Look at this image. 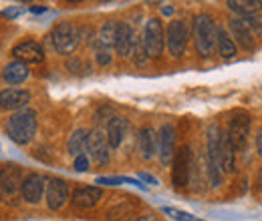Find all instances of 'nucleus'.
<instances>
[{
    "label": "nucleus",
    "mask_w": 262,
    "mask_h": 221,
    "mask_svg": "<svg viewBox=\"0 0 262 221\" xmlns=\"http://www.w3.org/2000/svg\"><path fill=\"white\" fill-rule=\"evenodd\" d=\"M36 133V113L33 109H23L14 113L6 121V135L16 143V145H27L31 143Z\"/></svg>",
    "instance_id": "f257e3e1"
},
{
    "label": "nucleus",
    "mask_w": 262,
    "mask_h": 221,
    "mask_svg": "<svg viewBox=\"0 0 262 221\" xmlns=\"http://www.w3.org/2000/svg\"><path fill=\"white\" fill-rule=\"evenodd\" d=\"M218 27L210 14H198L194 18V42L200 57H212L216 51Z\"/></svg>",
    "instance_id": "f03ea898"
},
{
    "label": "nucleus",
    "mask_w": 262,
    "mask_h": 221,
    "mask_svg": "<svg viewBox=\"0 0 262 221\" xmlns=\"http://www.w3.org/2000/svg\"><path fill=\"white\" fill-rule=\"evenodd\" d=\"M220 141H222V129L218 125H210L208 127V139H206V169H208L212 187H218L222 183Z\"/></svg>",
    "instance_id": "7ed1b4c3"
},
{
    "label": "nucleus",
    "mask_w": 262,
    "mask_h": 221,
    "mask_svg": "<svg viewBox=\"0 0 262 221\" xmlns=\"http://www.w3.org/2000/svg\"><path fill=\"white\" fill-rule=\"evenodd\" d=\"M79 40H81V31L73 22H61V24H57L53 34H51L53 48L59 55H71V53H75V48L79 46Z\"/></svg>",
    "instance_id": "20e7f679"
},
{
    "label": "nucleus",
    "mask_w": 262,
    "mask_h": 221,
    "mask_svg": "<svg viewBox=\"0 0 262 221\" xmlns=\"http://www.w3.org/2000/svg\"><path fill=\"white\" fill-rule=\"evenodd\" d=\"M188 38H190V31H188V24L184 20H171L167 24L165 40H167V51H169L171 57L180 59V57L186 55Z\"/></svg>",
    "instance_id": "39448f33"
},
{
    "label": "nucleus",
    "mask_w": 262,
    "mask_h": 221,
    "mask_svg": "<svg viewBox=\"0 0 262 221\" xmlns=\"http://www.w3.org/2000/svg\"><path fill=\"white\" fill-rule=\"evenodd\" d=\"M141 40H143V46H145V53L149 59H158L162 55L165 44V34L160 18H149L145 22V31H143Z\"/></svg>",
    "instance_id": "423d86ee"
},
{
    "label": "nucleus",
    "mask_w": 262,
    "mask_h": 221,
    "mask_svg": "<svg viewBox=\"0 0 262 221\" xmlns=\"http://www.w3.org/2000/svg\"><path fill=\"white\" fill-rule=\"evenodd\" d=\"M192 173V149L182 145L173 155V169H171V183L176 187H186L190 183Z\"/></svg>",
    "instance_id": "0eeeda50"
},
{
    "label": "nucleus",
    "mask_w": 262,
    "mask_h": 221,
    "mask_svg": "<svg viewBox=\"0 0 262 221\" xmlns=\"http://www.w3.org/2000/svg\"><path fill=\"white\" fill-rule=\"evenodd\" d=\"M109 139H107V133L103 129H93L89 131V137H87V153L89 157L97 163L99 167H105L109 163Z\"/></svg>",
    "instance_id": "6e6552de"
},
{
    "label": "nucleus",
    "mask_w": 262,
    "mask_h": 221,
    "mask_svg": "<svg viewBox=\"0 0 262 221\" xmlns=\"http://www.w3.org/2000/svg\"><path fill=\"white\" fill-rule=\"evenodd\" d=\"M228 135L236 147V151H242L248 145V137H250V115L244 111H236L228 127Z\"/></svg>",
    "instance_id": "1a4fd4ad"
},
{
    "label": "nucleus",
    "mask_w": 262,
    "mask_h": 221,
    "mask_svg": "<svg viewBox=\"0 0 262 221\" xmlns=\"http://www.w3.org/2000/svg\"><path fill=\"white\" fill-rule=\"evenodd\" d=\"M25 183V173L18 165H4L0 169V191L2 195H14L23 189Z\"/></svg>",
    "instance_id": "9d476101"
},
{
    "label": "nucleus",
    "mask_w": 262,
    "mask_h": 221,
    "mask_svg": "<svg viewBox=\"0 0 262 221\" xmlns=\"http://www.w3.org/2000/svg\"><path fill=\"white\" fill-rule=\"evenodd\" d=\"M158 155L164 165H169L176 155V129L171 123H164L158 133Z\"/></svg>",
    "instance_id": "9b49d317"
},
{
    "label": "nucleus",
    "mask_w": 262,
    "mask_h": 221,
    "mask_svg": "<svg viewBox=\"0 0 262 221\" xmlns=\"http://www.w3.org/2000/svg\"><path fill=\"white\" fill-rule=\"evenodd\" d=\"M31 103V93L25 89H4L0 91V109L4 111H23Z\"/></svg>",
    "instance_id": "f8f14e48"
},
{
    "label": "nucleus",
    "mask_w": 262,
    "mask_h": 221,
    "mask_svg": "<svg viewBox=\"0 0 262 221\" xmlns=\"http://www.w3.org/2000/svg\"><path fill=\"white\" fill-rule=\"evenodd\" d=\"M67 199H69V183L65 179H59V177L51 179L47 183V203H49V207L53 211H57L65 205Z\"/></svg>",
    "instance_id": "ddd939ff"
},
{
    "label": "nucleus",
    "mask_w": 262,
    "mask_h": 221,
    "mask_svg": "<svg viewBox=\"0 0 262 221\" xmlns=\"http://www.w3.org/2000/svg\"><path fill=\"white\" fill-rule=\"evenodd\" d=\"M101 199H103V189L101 187H91V185L77 187L71 195L73 205L79 207V209H91V207L97 205Z\"/></svg>",
    "instance_id": "4468645a"
},
{
    "label": "nucleus",
    "mask_w": 262,
    "mask_h": 221,
    "mask_svg": "<svg viewBox=\"0 0 262 221\" xmlns=\"http://www.w3.org/2000/svg\"><path fill=\"white\" fill-rule=\"evenodd\" d=\"M47 179L40 175V173H31L25 177V183H23V199L27 203H38L42 199V193L47 191Z\"/></svg>",
    "instance_id": "2eb2a0df"
},
{
    "label": "nucleus",
    "mask_w": 262,
    "mask_h": 221,
    "mask_svg": "<svg viewBox=\"0 0 262 221\" xmlns=\"http://www.w3.org/2000/svg\"><path fill=\"white\" fill-rule=\"evenodd\" d=\"M230 32H232V38H236V42L244 51H252L256 46L254 31L250 29V24L244 18H232L230 20Z\"/></svg>",
    "instance_id": "dca6fc26"
},
{
    "label": "nucleus",
    "mask_w": 262,
    "mask_h": 221,
    "mask_svg": "<svg viewBox=\"0 0 262 221\" xmlns=\"http://www.w3.org/2000/svg\"><path fill=\"white\" fill-rule=\"evenodd\" d=\"M137 44V36L127 22L117 24V36H115V51L119 57H131L133 48Z\"/></svg>",
    "instance_id": "f3484780"
},
{
    "label": "nucleus",
    "mask_w": 262,
    "mask_h": 221,
    "mask_svg": "<svg viewBox=\"0 0 262 221\" xmlns=\"http://www.w3.org/2000/svg\"><path fill=\"white\" fill-rule=\"evenodd\" d=\"M12 57H16V61L29 64V63H40L45 59V51L38 42L34 40H25V42H18L14 48H12Z\"/></svg>",
    "instance_id": "a211bd4d"
},
{
    "label": "nucleus",
    "mask_w": 262,
    "mask_h": 221,
    "mask_svg": "<svg viewBox=\"0 0 262 221\" xmlns=\"http://www.w3.org/2000/svg\"><path fill=\"white\" fill-rule=\"evenodd\" d=\"M137 149L143 159H151L158 153V133L154 127H141L137 135Z\"/></svg>",
    "instance_id": "6ab92c4d"
},
{
    "label": "nucleus",
    "mask_w": 262,
    "mask_h": 221,
    "mask_svg": "<svg viewBox=\"0 0 262 221\" xmlns=\"http://www.w3.org/2000/svg\"><path fill=\"white\" fill-rule=\"evenodd\" d=\"M220 165H222V173H234V169H236V147H234V143L230 139L228 131H222Z\"/></svg>",
    "instance_id": "aec40b11"
},
{
    "label": "nucleus",
    "mask_w": 262,
    "mask_h": 221,
    "mask_svg": "<svg viewBox=\"0 0 262 221\" xmlns=\"http://www.w3.org/2000/svg\"><path fill=\"white\" fill-rule=\"evenodd\" d=\"M127 127H129L127 125V119H123V117H111L109 119L105 133H107V139H109V147L111 149H117L123 143V137L127 133Z\"/></svg>",
    "instance_id": "412c9836"
},
{
    "label": "nucleus",
    "mask_w": 262,
    "mask_h": 221,
    "mask_svg": "<svg viewBox=\"0 0 262 221\" xmlns=\"http://www.w3.org/2000/svg\"><path fill=\"white\" fill-rule=\"evenodd\" d=\"M29 75H31L29 66L25 63H20V61L6 64L4 70H2V79H4L6 85H20V83H25L29 79Z\"/></svg>",
    "instance_id": "4be33fe9"
},
{
    "label": "nucleus",
    "mask_w": 262,
    "mask_h": 221,
    "mask_svg": "<svg viewBox=\"0 0 262 221\" xmlns=\"http://www.w3.org/2000/svg\"><path fill=\"white\" fill-rule=\"evenodd\" d=\"M232 12L240 14V18H248V16H256L262 10L260 0H228L226 2Z\"/></svg>",
    "instance_id": "5701e85b"
},
{
    "label": "nucleus",
    "mask_w": 262,
    "mask_h": 221,
    "mask_svg": "<svg viewBox=\"0 0 262 221\" xmlns=\"http://www.w3.org/2000/svg\"><path fill=\"white\" fill-rule=\"evenodd\" d=\"M87 137H89V131L79 127L73 131V135L69 137L67 141V151L73 155V157H79V155H85L83 151L87 149Z\"/></svg>",
    "instance_id": "b1692460"
},
{
    "label": "nucleus",
    "mask_w": 262,
    "mask_h": 221,
    "mask_svg": "<svg viewBox=\"0 0 262 221\" xmlns=\"http://www.w3.org/2000/svg\"><path fill=\"white\" fill-rule=\"evenodd\" d=\"M216 51H218V55H220V57H224V59H232V57H236V42H234L232 34H230L226 29H222V27H218Z\"/></svg>",
    "instance_id": "393cba45"
},
{
    "label": "nucleus",
    "mask_w": 262,
    "mask_h": 221,
    "mask_svg": "<svg viewBox=\"0 0 262 221\" xmlns=\"http://www.w3.org/2000/svg\"><path fill=\"white\" fill-rule=\"evenodd\" d=\"M135 209H137L135 203L123 201V203H119L107 211V221H131L135 215Z\"/></svg>",
    "instance_id": "a878e982"
},
{
    "label": "nucleus",
    "mask_w": 262,
    "mask_h": 221,
    "mask_svg": "<svg viewBox=\"0 0 262 221\" xmlns=\"http://www.w3.org/2000/svg\"><path fill=\"white\" fill-rule=\"evenodd\" d=\"M117 24L119 22H107L101 27L99 36L95 40V44L105 46V48H115V36H117Z\"/></svg>",
    "instance_id": "bb28decb"
},
{
    "label": "nucleus",
    "mask_w": 262,
    "mask_h": 221,
    "mask_svg": "<svg viewBox=\"0 0 262 221\" xmlns=\"http://www.w3.org/2000/svg\"><path fill=\"white\" fill-rule=\"evenodd\" d=\"M95 183H99V185H119V183H131V185H135V187H139V189H145V185H143V183H139L137 179H131V177H97V179H95Z\"/></svg>",
    "instance_id": "cd10ccee"
},
{
    "label": "nucleus",
    "mask_w": 262,
    "mask_h": 221,
    "mask_svg": "<svg viewBox=\"0 0 262 221\" xmlns=\"http://www.w3.org/2000/svg\"><path fill=\"white\" fill-rule=\"evenodd\" d=\"M162 211L176 221H202L200 217H196V215H192V213H188V211H182V209H176V207H164Z\"/></svg>",
    "instance_id": "c85d7f7f"
},
{
    "label": "nucleus",
    "mask_w": 262,
    "mask_h": 221,
    "mask_svg": "<svg viewBox=\"0 0 262 221\" xmlns=\"http://www.w3.org/2000/svg\"><path fill=\"white\" fill-rule=\"evenodd\" d=\"M95 59H97V63L101 64V66H107V64L111 63V59H113L111 48H105V46L95 44Z\"/></svg>",
    "instance_id": "c756f323"
},
{
    "label": "nucleus",
    "mask_w": 262,
    "mask_h": 221,
    "mask_svg": "<svg viewBox=\"0 0 262 221\" xmlns=\"http://www.w3.org/2000/svg\"><path fill=\"white\" fill-rule=\"evenodd\" d=\"M133 59H135V64H145L147 63V53H145V46H143V40L139 38L137 40V44H135V48H133Z\"/></svg>",
    "instance_id": "7c9ffc66"
},
{
    "label": "nucleus",
    "mask_w": 262,
    "mask_h": 221,
    "mask_svg": "<svg viewBox=\"0 0 262 221\" xmlns=\"http://www.w3.org/2000/svg\"><path fill=\"white\" fill-rule=\"evenodd\" d=\"M67 68L71 72H89V64L85 63V61H81V59H71L67 63Z\"/></svg>",
    "instance_id": "2f4dec72"
},
{
    "label": "nucleus",
    "mask_w": 262,
    "mask_h": 221,
    "mask_svg": "<svg viewBox=\"0 0 262 221\" xmlns=\"http://www.w3.org/2000/svg\"><path fill=\"white\" fill-rule=\"evenodd\" d=\"M73 167H75L77 173H85V171L89 169V157H87V155H79V157H75Z\"/></svg>",
    "instance_id": "473e14b6"
},
{
    "label": "nucleus",
    "mask_w": 262,
    "mask_h": 221,
    "mask_svg": "<svg viewBox=\"0 0 262 221\" xmlns=\"http://www.w3.org/2000/svg\"><path fill=\"white\" fill-rule=\"evenodd\" d=\"M139 179H143V181H147L149 185H158V179H156L154 175H149V173H139Z\"/></svg>",
    "instance_id": "72a5a7b5"
},
{
    "label": "nucleus",
    "mask_w": 262,
    "mask_h": 221,
    "mask_svg": "<svg viewBox=\"0 0 262 221\" xmlns=\"http://www.w3.org/2000/svg\"><path fill=\"white\" fill-rule=\"evenodd\" d=\"M18 12H20V8H8V10L2 12V16H6V18H14V16H18Z\"/></svg>",
    "instance_id": "f704fd0d"
},
{
    "label": "nucleus",
    "mask_w": 262,
    "mask_h": 221,
    "mask_svg": "<svg viewBox=\"0 0 262 221\" xmlns=\"http://www.w3.org/2000/svg\"><path fill=\"white\" fill-rule=\"evenodd\" d=\"M256 151H258V155L262 157V129L256 133Z\"/></svg>",
    "instance_id": "c9c22d12"
},
{
    "label": "nucleus",
    "mask_w": 262,
    "mask_h": 221,
    "mask_svg": "<svg viewBox=\"0 0 262 221\" xmlns=\"http://www.w3.org/2000/svg\"><path fill=\"white\" fill-rule=\"evenodd\" d=\"M135 221H158V217L154 215V213H145V215H141V217H137Z\"/></svg>",
    "instance_id": "e433bc0d"
},
{
    "label": "nucleus",
    "mask_w": 262,
    "mask_h": 221,
    "mask_svg": "<svg viewBox=\"0 0 262 221\" xmlns=\"http://www.w3.org/2000/svg\"><path fill=\"white\" fill-rule=\"evenodd\" d=\"M31 10H33V12H45V6H33Z\"/></svg>",
    "instance_id": "4c0bfd02"
},
{
    "label": "nucleus",
    "mask_w": 262,
    "mask_h": 221,
    "mask_svg": "<svg viewBox=\"0 0 262 221\" xmlns=\"http://www.w3.org/2000/svg\"><path fill=\"white\" fill-rule=\"evenodd\" d=\"M171 12H173V8H171V6H165L164 8V14H171Z\"/></svg>",
    "instance_id": "58836bf2"
},
{
    "label": "nucleus",
    "mask_w": 262,
    "mask_h": 221,
    "mask_svg": "<svg viewBox=\"0 0 262 221\" xmlns=\"http://www.w3.org/2000/svg\"><path fill=\"white\" fill-rule=\"evenodd\" d=\"M260 183H262V171H260Z\"/></svg>",
    "instance_id": "ea45409f"
}]
</instances>
